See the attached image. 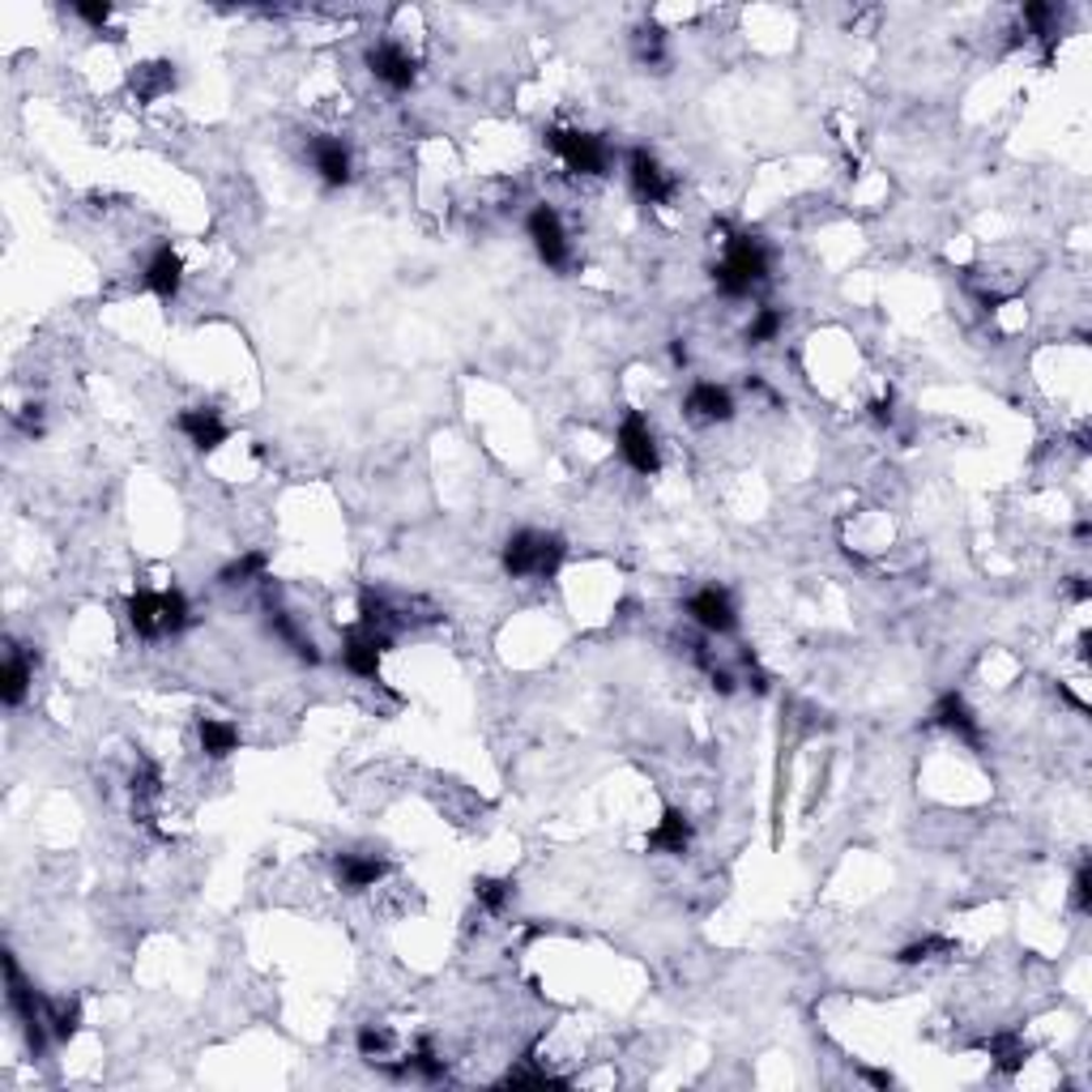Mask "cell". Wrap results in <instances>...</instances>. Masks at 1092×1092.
<instances>
[{"instance_id":"1","label":"cell","mask_w":1092,"mask_h":1092,"mask_svg":"<svg viewBox=\"0 0 1092 1092\" xmlns=\"http://www.w3.org/2000/svg\"><path fill=\"white\" fill-rule=\"evenodd\" d=\"M564 560H568V542L542 529H516L500 551V564L512 581H551L564 568Z\"/></svg>"},{"instance_id":"2","label":"cell","mask_w":1092,"mask_h":1092,"mask_svg":"<svg viewBox=\"0 0 1092 1092\" xmlns=\"http://www.w3.org/2000/svg\"><path fill=\"white\" fill-rule=\"evenodd\" d=\"M769 269H773L769 248H764L755 236H747V231H730L726 257L713 265V286L726 299H747L755 286L769 282Z\"/></svg>"},{"instance_id":"3","label":"cell","mask_w":1092,"mask_h":1092,"mask_svg":"<svg viewBox=\"0 0 1092 1092\" xmlns=\"http://www.w3.org/2000/svg\"><path fill=\"white\" fill-rule=\"evenodd\" d=\"M125 615H129V627H133L142 640L180 636V632L192 623V606H188V598H184L180 589H163V594L142 589V594L129 598Z\"/></svg>"},{"instance_id":"4","label":"cell","mask_w":1092,"mask_h":1092,"mask_svg":"<svg viewBox=\"0 0 1092 1092\" xmlns=\"http://www.w3.org/2000/svg\"><path fill=\"white\" fill-rule=\"evenodd\" d=\"M546 150H551L572 175H606L610 171L606 137L585 133V129H546Z\"/></svg>"},{"instance_id":"5","label":"cell","mask_w":1092,"mask_h":1092,"mask_svg":"<svg viewBox=\"0 0 1092 1092\" xmlns=\"http://www.w3.org/2000/svg\"><path fill=\"white\" fill-rule=\"evenodd\" d=\"M525 236H529L538 261L546 269H568L572 265V240H568V227H564V218H560L556 205L538 201L529 209V218H525Z\"/></svg>"},{"instance_id":"6","label":"cell","mask_w":1092,"mask_h":1092,"mask_svg":"<svg viewBox=\"0 0 1092 1092\" xmlns=\"http://www.w3.org/2000/svg\"><path fill=\"white\" fill-rule=\"evenodd\" d=\"M615 445H619V457L636 470V474H644V478H653L662 470V449H658V435H653V427H648V418L640 414V410H627L623 414V422H619V435H615Z\"/></svg>"},{"instance_id":"7","label":"cell","mask_w":1092,"mask_h":1092,"mask_svg":"<svg viewBox=\"0 0 1092 1092\" xmlns=\"http://www.w3.org/2000/svg\"><path fill=\"white\" fill-rule=\"evenodd\" d=\"M627 184L644 205H671L675 192H679V180L658 163V154L644 150V146L627 150Z\"/></svg>"},{"instance_id":"8","label":"cell","mask_w":1092,"mask_h":1092,"mask_svg":"<svg viewBox=\"0 0 1092 1092\" xmlns=\"http://www.w3.org/2000/svg\"><path fill=\"white\" fill-rule=\"evenodd\" d=\"M368 69H372V77H376L380 86H389L393 94H406V90H414V81H418V60H414L401 43H389V39H380V43L368 48Z\"/></svg>"},{"instance_id":"9","label":"cell","mask_w":1092,"mask_h":1092,"mask_svg":"<svg viewBox=\"0 0 1092 1092\" xmlns=\"http://www.w3.org/2000/svg\"><path fill=\"white\" fill-rule=\"evenodd\" d=\"M175 427H180V435L196 449V453H213V449H223L227 440H231V427L223 422V414H218L213 406H188V410H180L175 414Z\"/></svg>"},{"instance_id":"10","label":"cell","mask_w":1092,"mask_h":1092,"mask_svg":"<svg viewBox=\"0 0 1092 1092\" xmlns=\"http://www.w3.org/2000/svg\"><path fill=\"white\" fill-rule=\"evenodd\" d=\"M393 640L380 636V632H368V627H355L342 636V666L355 675V679H380V658Z\"/></svg>"},{"instance_id":"11","label":"cell","mask_w":1092,"mask_h":1092,"mask_svg":"<svg viewBox=\"0 0 1092 1092\" xmlns=\"http://www.w3.org/2000/svg\"><path fill=\"white\" fill-rule=\"evenodd\" d=\"M142 286H146L154 299L175 303L180 290H184V257H180L171 244H158V248L150 252L146 269H142Z\"/></svg>"},{"instance_id":"12","label":"cell","mask_w":1092,"mask_h":1092,"mask_svg":"<svg viewBox=\"0 0 1092 1092\" xmlns=\"http://www.w3.org/2000/svg\"><path fill=\"white\" fill-rule=\"evenodd\" d=\"M688 615H692L704 632H713V636H730V632L738 627L734 598H730L721 585H704V589H696V594L688 598Z\"/></svg>"},{"instance_id":"13","label":"cell","mask_w":1092,"mask_h":1092,"mask_svg":"<svg viewBox=\"0 0 1092 1092\" xmlns=\"http://www.w3.org/2000/svg\"><path fill=\"white\" fill-rule=\"evenodd\" d=\"M930 721H935L939 730L956 734L968 751H981V721H977V713L968 709V700H964L960 692H943V696L935 700V709H930Z\"/></svg>"},{"instance_id":"14","label":"cell","mask_w":1092,"mask_h":1092,"mask_svg":"<svg viewBox=\"0 0 1092 1092\" xmlns=\"http://www.w3.org/2000/svg\"><path fill=\"white\" fill-rule=\"evenodd\" d=\"M312 167L320 175V184L330 188H346L351 175H355V158H351V146L342 137H312Z\"/></svg>"},{"instance_id":"15","label":"cell","mask_w":1092,"mask_h":1092,"mask_svg":"<svg viewBox=\"0 0 1092 1092\" xmlns=\"http://www.w3.org/2000/svg\"><path fill=\"white\" fill-rule=\"evenodd\" d=\"M683 410L696 418V422H730L734 418V393L717 380H696L683 397Z\"/></svg>"},{"instance_id":"16","label":"cell","mask_w":1092,"mask_h":1092,"mask_svg":"<svg viewBox=\"0 0 1092 1092\" xmlns=\"http://www.w3.org/2000/svg\"><path fill=\"white\" fill-rule=\"evenodd\" d=\"M334 870H338V884L346 892H368L389 876V862L380 853H338Z\"/></svg>"},{"instance_id":"17","label":"cell","mask_w":1092,"mask_h":1092,"mask_svg":"<svg viewBox=\"0 0 1092 1092\" xmlns=\"http://www.w3.org/2000/svg\"><path fill=\"white\" fill-rule=\"evenodd\" d=\"M692 836H696L692 820H688L679 807H666L662 820L653 824V832H648V849H653V853H666V858H683V853L692 849Z\"/></svg>"},{"instance_id":"18","label":"cell","mask_w":1092,"mask_h":1092,"mask_svg":"<svg viewBox=\"0 0 1092 1092\" xmlns=\"http://www.w3.org/2000/svg\"><path fill=\"white\" fill-rule=\"evenodd\" d=\"M196 738H201V751L209 759H227L240 751V730L223 717H196Z\"/></svg>"},{"instance_id":"19","label":"cell","mask_w":1092,"mask_h":1092,"mask_svg":"<svg viewBox=\"0 0 1092 1092\" xmlns=\"http://www.w3.org/2000/svg\"><path fill=\"white\" fill-rule=\"evenodd\" d=\"M31 662L22 658V648H10V658H5V671H0V700H5L10 709H18L22 700H26V688H31Z\"/></svg>"},{"instance_id":"20","label":"cell","mask_w":1092,"mask_h":1092,"mask_svg":"<svg viewBox=\"0 0 1092 1092\" xmlns=\"http://www.w3.org/2000/svg\"><path fill=\"white\" fill-rule=\"evenodd\" d=\"M504 1088H572V1079L568 1075H556V1071H546V1067H538L533 1062V1054H525L504 1079H500Z\"/></svg>"},{"instance_id":"21","label":"cell","mask_w":1092,"mask_h":1092,"mask_svg":"<svg viewBox=\"0 0 1092 1092\" xmlns=\"http://www.w3.org/2000/svg\"><path fill=\"white\" fill-rule=\"evenodd\" d=\"M129 86L137 90V98H158V94H167L171 86H175V64H167V60H150V64H137L133 69V77H129Z\"/></svg>"},{"instance_id":"22","label":"cell","mask_w":1092,"mask_h":1092,"mask_svg":"<svg viewBox=\"0 0 1092 1092\" xmlns=\"http://www.w3.org/2000/svg\"><path fill=\"white\" fill-rule=\"evenodd\" d=\"M986 1050H991V1062H995L1003 1075H1016V1071L1029 1062V1046H1024L1020 1033H995V1037L986 1041Z\"/></svg>"},{"instance_id":"23","label":"cell","mask_w":1092,"mask_h":1092,"mask_svg":"<svg viewBox=\"0 0 1092 1092\" xmlns=\"http://www.w3.org/2000/svg\"><path fill=\"white\" fill-rule=\"evenodd\" d=\"M406 1075H418V1079H431V1084L449 1075V1062L435 1054V1041H431V1037H418V1041H414V1050L406 1054Z\"/></svg>"},{"instance_id":"24","label":"cell","mask_w":1092,"mask_h":1092,"mask_svg":"<svg viewBox=\"0 0 1092 1092\" xmlns=\"http://www.w3.org/2000/svg\"><path fill=\"white\" fill-rule=\"evenodd\" d=\"M48 1029L56 1041H73L81 1029V1003L77 999H48Z\"/></svg>"},{"instance_id":"25","label":"cell","mask_w":1092,"mask_h":1092,"mask_svg":"<svg viewBox=\"0 0 1092 1092\" xmlns=\"http://www.w3.org/2000/svg\"><path fill=\"white\" fill-rule=\"evenodd\" d=\"M265 568H269V556H265V551H248V556L231 560L223 572H218V585H227V589H236V585H248V581L265 577Z\"/></svg>"},{"instance_id":"26","label":"cell","mask_w":1092,"mask_h":1092,"mask_svg":"<svg viewBox=\"0 0 1092 1092\" xmlns=\"http://www.w3.org/2000/svg\"><path fill=\"white\" fill-rule=\"evenodd\" d=\"M389 623H393V606L380 598V594H372V589H363L359 594V627H368V632H380V636H389Z\"/></svg>"},{"instance_id":"27","label":"cell","mask_w":1092,"mask_h":1092,"mask_svg":"<svg viewBox=\"0 0 1092 1092\" xmlns=\"http://www.w3.org/2000/svg\"><path fill=\"white\" fill-rule=\"evenodd\" d=\"M474 901H478L487 914H504V909H508V901H512V880L478 876V880H474Z\"/></svg>"},{"instance_id":"28","label":"cell","mask_w":1092,"mask_h":1092,"mask_svg":"<svg viewBox=\"0 0 1092 1092\" xmlns=\"http://www.w3.org/2000/svg\"><path fill=\"white\" fill-rule=\"evenodd\" d=\"M782 324H786L782 307H759V312L751 316V324H747V342H751V346H769V342H777Z\"/></svg>"},{"instance_id":"29","label":"cell","mask_w":1092,"mask_h":1092,"mask_svg":"<svg viewBox=\"0 0 1092 1092\" xmlns=\"http://www.w3.org/2000/svg\"><path fill=\"white\" fill-rule=\"evenodd\" d=\"M935 956H956V943H952V939H939V935L918 939V943H909V947L897 952V964H922V960H935Z\"/></svg>"},{"instance_id":"30","label":"cell","mask_w":1092,"mask_h":1092,"mask_svg":"<svg viewBox=\"0 0 1092 1092\" xmlns=\"http://www.w3.org/2000/svg\"><path fill=\"white\" fill-rule=\"evenodd\" d=\"M389 1046H393V1033L384 1029V1024H363L359 1033H355V1050H359V1058H368V1062H380L384 1054H389Z\"/></svg>"},{"instance_id":"31","label":"cell","mask_w":1092,"mask_h":1092,"mask_svg":"<svg viewBox=\"0 0 1092 1092\" xmlns=\"http://www.w3.org/2000/svg\"><path fill=\"white\" fill-rule=\"evenodd\" d=\"M1071 905L1075 914H1092V866L1079 862L1075 866V880H1071Z\"/></svg>"},{"instance_id":"32","label":"cell","mask_w":1092,"mask_h":1092,"mask_svg":"<svg viewBox=\"0 0 1092 1092\" xmlns=\"http://www.w3.org/2000/svg\"><path fill=\"white\" fill-rule=\"evenodd\" d=\"M636 43H640V60H644V64H662V60H666V39H662L658 26H644V31L636 35Z\"/></svg>"},{"instance_id":"33","label":"cell","mask_w":1092,"mask_h":1092,"mask_svg":"<svg viewBox=\"0 0 1092 1092\" xmlns=\"http://www.w3.org/2000/svg\"><path fill=\"white\" fill-rule=\"evenodd\" d=\"M73 18H81L86 26L102 31L107 22H112V5H107V0H77V5H73Z\"/></svg>"},{"instance_id":"34","label":"cell","mask_w":1092,"mask_h":1092,"mask_svg":"<svg viewBox=\"0 0 1092 1092\" xmlns=\"http://www.w3.org/2000/svg\"><path fill=\"white\" fill-rule=\"evenodd\" d=\"M1071 598H1075V602H1088V598H1092L1088 577H1071Z\"/></svg>"},{"instance_id":"35","label":"cell","mask_w":1092,"mask_h":1092,"mask_svg":"<svg viewBox=\"0 0 1092 1092\" xmlns=\"http://www.w3.org/2000/svg\"><path fill=\"white\" fill-rule=\"evenodd\" d=\"M862 1075H866L870 1084H876V1088H892V1075H888V1071H876V1067H862Z\"/></svg>"},{"instance_id":"36","label":"cell","mask_w":1092,"mask_h":1092,"mask_svg":"<svg viewBox=\"0 0 1092 1092\" xmlns=\"http://www.w3.org/2000/svg\"><path fill=\"white\" fill-rule=\"evenodd\" d=\"M870 410H876V418H880V422H892V397H880Z\"/></svg>"},{"instance_id":"37","label":"cell","mask_w":1092,"mask_h":1092,"mask_svg":"<svg viewBox=\"0 0 1092 1092\" xmlns=\"http://www.w3.org/2000/svg\"><path fill=\"white\" fill-rule=\"evenodd\" d=\"M713 688H717L721 696H730V692H734V679H730L726 671H713Z\"/></svg>"},{"instance_id":"38","label":"cell","mask_w":1092,"mask_h":1092,"mask_svg":"<svg viewBox=\"0 0 1092 1092\" xmlns=\"http://www.w3.org/2000/svg\"><path fill=\"white\" fill-rule=\"evenodd\" d=\"M671 359H675L679 368L688 363V346H683V338H675V346H671Z\"/></svg>"},{"instance_id":"39","label":"cell","mask_w":1092,"mask_h":1092,"mask_svg":"<svg viewBox=\"0 0 1092 1092\" xmlns=\"http://www.w3.org/2000/svg\"><path fill=\"white\" fill-rule=\"evenodd\" d=\"M1088 533H1092V521H1079L1075 525V542H1088Z\"/></svg>"}]
</instances>
